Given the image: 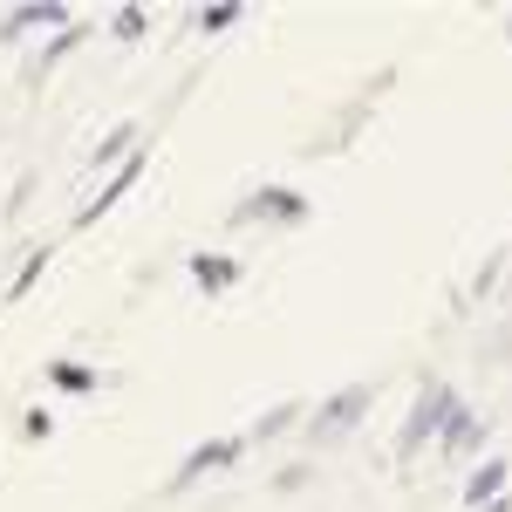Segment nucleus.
Segmentation results:
<instances>
[{"label": "nucleus", "instance_id": "obj_4", "mask_svg": "<svg viewBox=\"0 0 512 512\" xmlns=\"http://www.w3.org/2000/svg\"><path fill=\"white\" fill-rule=\"evenodd\" d=\"M239 458H246V437H205V444H192V451H185V465L171 472V492L198 485L205 472H226V465H239Z\"/></svg>", "mask_w": 512, "mask_h": 512}, {"label": "nucleus", "instance_id": "obj_7", "mask_svg": "<svg viewBox=\"0 0 512 512\" xmlns=\"http://www.w3.org/2000/svg\"><path fill=\"white\" fill-rule=\"evenodd\" d=\"M506 478H512V465L506 458H485V465H478L472 478H465V506H492V499H506Z\"/></svg>", "mask_w": 512, "mask_h": 512}, {"label": "nucleus", "instance_id": "obj_19", "mask_svg": "<svg viewBox=\"0 0 512 512\" xmlns=\"http://www.w3.org/2000/svg\"><path fill=\"white\" fill-rule=\"evenodd\" d=\"M506 35H512V28H506Z\"/></svg>", "mask_w": 512, "mask_h": 512}, {"label": "nucleus", "instance_id": "obj_3", "mask_svg": "<svg viewBox=\"0 0 512 512\" xmlns=\"http://www.w3.org/2000/svg\"><path fill=\"white\" fill-rule=\"evenodd\" d=\"M301 219H308V198L287 185H260L253 198L233 205V226H301Z\"/></svg>", "mask_w": 512, "mask_h": 512}, {"label": "nucleus", "instance_id": "obj_13", "mask_svg": "<svg viewBox=\"0 0 512 512\" xmlns=\"http://www.w3.org/2000/svg\"><path fill=\"white\" fill-rule=\"evenodd\" d=\"M82 35H89V28H62V35H55V41H48V48L35 55V69H28V76H48V69H55V62H62V55H69Z\"/></svg>", "mask_w": 512, "mask_h": 512}, {"label": "nucleus", "instance_id": "obj_15", "mask_svg": "<svg viewBox=\"0 0 512 512\" xmlns=\"http://www.w3.org/2000/svg\"><path fill=\"white\" fill-rule=\"evenodd\" d=\"M48 253H55V246H35V253L21 260V274H14V287H7V301H21V294H28V287L41 280V267H48Z\"/></svg>", "mask_w": 512, "mask_h": 512}, {"label": "nucleus", "instance_id": "obj_10", "mask_svg": "<svg viewBox=\"0 0 512 512\" xmlns=\"http://www.w3.org/2000/svg\"><path fill=\"white\" fill-rule=\"evenodd\" d=\"M130 151H144V130H137V123H117V130H110V137H103V144H96V171H103V164H117V158H130Z\"/></svg>", "mask_w": 512, "mask_h": 512}, {"label": "nucleus", "instance_id": "obj_16", "mask_svg": "<svg viewBox=\"0 0 512 512\" xmlns=\"http://www.w3.org/2000/svg\"><path fill=\"white\" fill-rule=\"evenodd\" d=\"M117 41H137L144 35V7H117V28H110Z\"/></svg>", "mask_w": 512, "mask_h": 512}, {"label": "nucleus", "instance_id": "obj_1", "mask_svg": "<svg viewBox=\"0 0 512 512\" xmlns=\"http://www.w3.org/2000/svg\"><path fill=\"white\" fill-rule=\"evenodd\" d=\"M451 417H458V390H451L444 376H424V390H417V410H410V424L396 431V458H417L424 444H437Z\"/></svg>", "mask_w": 512, "mask_h": 512}, {"label": "nucleus", "instance_id": "obj_18", "mask_svg": "<svg viewBox=\"0 0 512 512\" xmlns=\"http://www.w3.org/2000/svg\"><path fill=\"white\" fill-rule=\"evenodd\" d=\"M478 512H512V499H492V506H478Z\"/></svg>", "mask_w": 512, "mask_h": 512}, {"label": "nucleus", "instance_id": "obj_9", "mask_svg": "<svg viewBox=\"0 0 512 512\" xmlns=\"http://www.w3.org/2000/svg\"><path fill=\"white\" fill-rule=\"evenodd\" d=\"M41 21H48V28H55V35H62V28H69V7H55V0H48V7H14V14H7V21H0V41L28 35V28H41Z\"/></svg>", "mask_w": 512, "mask_h": 512}, {"label": "nucleus", "instance_id": "obj_5", "mask_svg": "<svg viewBox=\"0 0 512 512\" xmlns=\"http://www.w3.org/2000/svg\"><path fill=\"white\" fill-rule=\"evenodd\" d=\"M144 164H151V151H130V158H123L117 171H110V185H103V192H89V198H82L76 226H96V219H103V212H110V205H117V198L130 192V185H137V178H144Z\"/></svg>", "mask_w": 512, "mask_h": 512}, {"label": "nucleus", "instance_id": "obj_2", "mask_svg": "<svg viewBox=\"0 0 512 512\" xmlns=\"http://www.w3.org/2000/svg\"><path fill=\"white\" fill-rule=\"evenodd\" d=\"M369 403H376V383H349V390H335L328 403H321L315 417H308V444L315 451H328V444H342V437L369 417Z\"/></svg>", "mask_w": 512, "mask_h": 512}, {"label": "nucleus", "instance_id": "obj_17", "mask_svg": "<svg viewBox=\"0 0 512 512\" xmlns=\"http://www.w3.org/2000/svg\"><path fill=\"white\" fill-rule=\"evenodd\" d=\"M55 431V417H48V410H28V417H21V437H48Z\"/></svg>", "mask_w": 512, "mask_h": 512}, {"label": "nucleus", "instance_id": "obj_6", "mask_svg": "<svg viewBox=\"0 0 512 512\" xmlns=\"http://www.w3.org/2000/svg\"><path fill=\"white\" fill-rule=\"evenodd\" d=\"M478 444H485V424H478V410H465V403H458V417L444 424V437H437V451H444V458H472Z\"/></svg>", "mask_w": 512, "mask_h": 512}, {"label": "nucleus", "instance_id": "obj_12", "mask_svg": "<svg viewBox=\"0 0 512 512\" xmlns=\"http://www.w3.org/2000/svg\"><path fill=\"white\" fill-rule=\"evenodd\" d=\"M239 14H246L239 0H219V7H192V28H198V35H219V28H233Z\"/></svg>", "mask_w": 512, "mask_h": 512}, {"label": "nucleus", "instance_id": "obj_8", "mask_svg": "<svg viewBox=\"0 0 512 512\" xmlns=\"http://www.w3.org/2000/svg\"><path fill=\"white\" fill-rule=\"evenodd\" d=\"M192 280L205 294H226V287H239V260L233 253H192Z\"/></svg>", "mask_w": 512, "mask_h": 512}, {"label": "nucleus", "instance_id": "obj_11", "mask_svg": "<svg viewBox=\"0 0 512 512\" xmlns=\"http://www.w3.org/2000/svg\"><path fill=\"white\" fill-rule=\"evenodd\" d=\"M48 383H55V390H69V396H89L103 376H96L89 362H48Z\"/></svg>", "mask_w": 512, "mask_h": 512}, {"label": "nucleus", "instance_id": "obj_14", "mask_svg": "<svg viewBox=\"0 0 512 512\" xmlns=\"http://www.w3.org/2000/svg\"><path fill=\"white\" fill-rule=\"evenodd\" d=\"M294 424H301V403H280V410H267V417H260V424H253V437H260V444H267V437L294 431Z\"/></svg>", "mask_w": 512, "mask_h": 512}]
</instances>
